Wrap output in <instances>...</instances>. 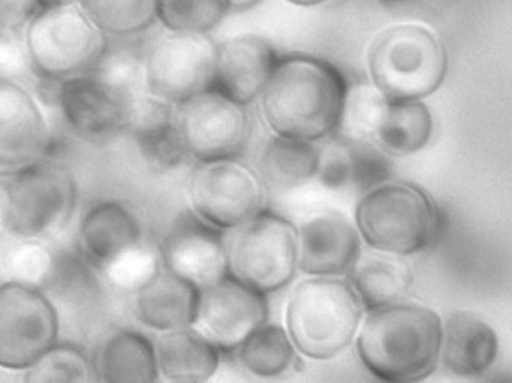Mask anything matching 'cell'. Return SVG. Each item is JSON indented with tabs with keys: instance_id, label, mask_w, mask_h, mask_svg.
<instances>
[{
	"instance_id": "obj_1",
	"label": "cell",
	"mask_w": 512,
	"mask_h": 383,
	"mask_svg": "<svg viewBox=\"0 0 512 383\" xmlns=\"http://www.w3.org/2000/svg\"><path fill=\"white\" fill-rule=\"evenodd\" d=\"M349 84L330 60L310 54L280 56L259 102L270 131L321 143L342 125Z\"/></svg>"
},
{
	"instance_id": "obj_15",
	"label": "cell",
	"mask_w": 512,
	"mask_h": 383,
	"mask_svg": "<svg viewBox=\"0 0 512 383\" xmlns=\"http://www.w3.org/2000/svg\"><path fill=\"white\" fill-rule=\"evenodd\" d=\"M298 271L304 276L345 277L363 250L354 217L324 208L297 226Z\"/></svg>"
},
{
	"instance_id": "obj_20",
	"label": "cell",
	"mask_w": 512,
	"mask_h": 383,
	"mask_svg": "<svg viewBox=\"0 0 512 383\" xmlns=\"http://www.w3.org/2000/svg\"><path fill=\"white\" fill-rule=\"evenodd\" d=\"M198 298V286L161 264L138 283L135 315L158 333L192 327Z\"/></svg>"
},
{
	"instance_id": "obj_16",
	"label": "cell",
	"mask_w": 512,
	"mask_h": 383,
	"mask_svg": "<svg viewBox=\"0 0 512 383\" xmlns=\"http://www.w3.org/2000/svg\"><path fill=\"white\" fill-rule=\"evenodd\" d=\"M50 126L29 90L0 78V168L14 171L48 158Z\"/></svg>"
},
{
	"instance_id": "obj_10",
	"label": "cell",
	"mask_w": 512,
	"mask_h": 383,
	"mask_svg": "<svg viewBox=\"0 0 512 383\" xmlns=\"http://www.w3.org/2000/svg\"><path fill=\"white\" fill-rule=\"evenodd\" d=\"M216 42L204 33L158 36L141 62L146 92L162 104H183L213 89Z\"/></svg>"
},
{
	"instance_id": "obj_27",
	"label": "cell",
	"mask_w": 512,
	"mask_h": 383,
	"mask_svg": "<svg viewBox=\"0 0 512 383\" xmlns=\"http://www.w3.org/2000/svg\"><path fill=\"white\" fill-rule=\"evenodd\" d=\"M131 132L141 155L155 170H176L189 159L171 105L153 102L132 125Z\"/></svg>"
},
{
	"instance_id": "obj_2",
	"label": "cell",
	"mask_w": 512,
	"mask_h": 383,
	"mask_svg": "<svg viewBox=\"0 0 512 383\" xmlns=\"http://www.w3.org/2000/svg\"><path fill=\"white\" fill-rule=\"evenodd\" d=\"M444 325L420 304L394 303L367 310L355 337L364 369L387 383L421 382L441 360Z\"/></svg>"
},
{
	"instance_id": "obj_23",
	"label": "cell",
	"mask_w": 512,
	"mask_h": 383,
	"mask_svg": "<svg viewBox=\"0 0 512 383\" xmlns=\"http://www.w3.org/2000/svg\"><path fill=\"white\" fill-rule=\"evenodd\" d=\"M96 381L105 383L158 382L155 342L134 330L111 334L93 358Z\"/></svg>"
},
{
	"instance_id": "obj_33",
	"label": "cell",
	"mask_w": 512,
	"mask_h": 383,
	"mask_svg": "<svg viewBox=\"0 0 512 383\" xmlns=\"http://www.w3.org/2000/svg\"><path fill=\"white\" fill-rule=\"evenodd\" d=\"M5 265L11 280L39 286L53 270V256L39 240H23L9 250Z\"/></svg>"
},
{
	"instance_id": "obj_39",
	"label": "cell",
	"mask_w": 512,
	"mask_h": 383,
	"mask_svg": "<svg viewBox=\"0 0 512 383\" xmlns=\"http://www.w3.org/2000/svg\"><path fill=\"white\" fill-rule=\"evenodd\" d=\"M57 2H80V0H57Z\"/></svg>"
},
{
	"instance_id": "obj_31",
	"label": "cell",
	"mask_w": 512,
	"mask_h": 383,
	"mask_svg": "<svg viewBox=\"0 0 512 383\" xmlns=\"http://www.w3.org/2000/svg\"><path fill=\"white\" fill-rule=\"evenodd\" d=\"M29 383H86L96 381L92 360L80 346L59 343L51 346L24 372Z\"/></svg>"
},
{
	"instance_id": "obj_9",
	"label": "cell",
	"mask_w": 512,
	"mask_h": 383,
	"mask_svg": "<svg viewBox=\"0 0 512 383\" xmlns=\"http://www.w3.org/2000/svg\"><path fill=\"white\" fill-rule=\"evenodd\" d=\"M8 234L42 240L59 232L74 214L78 189L74 174L53 159H41L11 171L3 179Z\"/></svg>"
},
{
	"instance_id": "obj_5",
	"label": "cell",
	"mask_w": 512,
	"mask_h": 383,
	"mask_svg": "<svg viewBox=\"0 0 512 383\" xmlns=\"http://www.w3.org/2000/svg\"><path fill=\"white\" fill-rule=\"evenodd\" d=\"M370 84L390 101H423L448 74V53L438 33L423 24H393L367 47Z\"/></svg>"
},
{
	"instance_id": "obj_25",
	"label": "cell",
	"mask_w": 512,
	"mask_h": 383,
	"mask_svg": "<svg viewBox=\"0 0 512 383\" xmlns=\"http://www.w3.org/2000/svg\"><path fill=\"white\" fill-rule=\"evenodd\" d=\"M321 147L312 141L274 135L261 153V176L267 188L288 192L316 180Z\"/></svg>"
},
{
	"instance_id": "obj_34",
	"label": "cell",
	"mask_w": 512,
	"mask_h": 383,
	"mask_svg": "<svg viewBox=\"0 0 512 383\" xmlns=\"http://www.w3.org/2000/svg\"><path fill=\"white\" fill-rule=\"evenodd\" d=\"M57 0H0V44L6 38L24 29L36 14L48 6L56 5Z\"/></svg>"
},
{
	"instance_id": "obj_21",
	"label": "cell",
	"mask_w": 512,
	"mask_h": 383,
	"mask_svg": "<svg viewBox=\"0 0 512 383\" xmlns=\"http://www.w3.org/2000/svg\"><path fill=\"white\" fill-rule=\"evenodd\" d=\"M405 256L381 250H361L346 279L366 310L379 309L405 300L414 283V274Z\"/></svg>"
},
{
	"instance_id": "obj_26",
	"label": "cell",
	"mask_w": 512,
	"mask_h": 383,
	"mask_svg": "<svg viewBox=\"0 0 512 383\" xmlns=\"http://www.w3.org/2000/svg\"><path fill=\"white\" fill-rule=\"evenodd\" d=\"M432 135V111L423 101L388 99L373 141L388 155L405 156L423 150Z\"/></svg>"
},
{
	"instance_id": "obj_7",
	"label": "cell",
	"mask_w": 512,
	"mask_h": 383,
	"mask_svg": "<svg viewBox=\"0 0 512 383\" xmlns=\"http://www.w3.org/2000/svg\"><path fill=\"white\" fill-rule=\"evenodd\" d=\"M24 50L36 75L59 83L98 68L107 56V35L80 2H60L24 27Z\"/></svg>"
},
{
	"instance_id": "obj_6",
	"label": "cell",
	"mask_w": 512,
	"mask_h": 383,
	"mask_svg": "<svg viewBox=\"0 0 512 383\" xmlns=\"http://www.w3.org/2000/svg\"><path fill=\"white\" fill-rule=\"evenodd\" d=\"M354 222L364 246L411 256L438 241L442 211L435 198L420 186L391 179L360 196Z\"/></svg>"
},
{
	"instance_id": "obj_3",
	"label": "cell",
	"mask_w": 512,
	"mask_h": 383,
	"mask_svg": "<svg viewBox=\"0 0 512 383\" xmlns=\"http://www.w3.org/2000/svg\"><path fill=\"white\" fill-rule=\"evenodd\" d=\"M155 101L146 92L141 63L102 60L86 74L59 81L57 104L69 128L90 138H104L132 128Z\"/></svg>"
},
{
	"instance_id": "obj_29",
	"label": "cell",
	"mask_w": 512,
	"mask_h": 383,
	"mask_svg": "<svg viewBox=\"0 0 512 383\" xmlns=\"http://www.w3.org/2000/svg\"><path fill=\"white\" fill-rule=\"evenodd\" d=\"M107 36L140 35L158 23V0H80Z\"/></svg>"
},
{
	"instance_id": "obj_14",
	"label": "cell",
	"mask_w": 512,
	"mask_h": 383,
	"mask_svg": "<svg viewBox=\"0 0 512 383\" xmlns=\"http://www.w3.org/2000/svg\"><path fill=\"white\" fill-rule=\"evenodd\" d=\"M268 318L267 295L227 274L200 289L192 328L222 354H233Z\"/></svg>"
},
{
	"instance_id": "obj_22",
	"label": "cell",
	"mask_w": 512,
	"mask_h": 383,
	"mask_svg": "<svg viewBox=\"0 0 512 383\" xmlns=\"http://www.w3.org/2000/svg\"><path fill=\"white\" fill-rule=\"evenodd\" d=\"M498 351V336L481 319L459 312L445 322L441 357L454 375H483L495 363Z\"/></svg>"
},
{
	"instance_id": "obj_36",
	"label": "cell",
	"mask_w": 512,
	"mask_h": 383,
	"mask_svg": "<svg viewBox=\"0 0 512 383\" xmlns=\"http://www.w3.org/2000/svg\"><path fill=\"white\" fill-rule=\"evenodd\" d=\"M262 2H264V0H227L231 12L248 11V9L255 8V6H258L259 3Z\"/></svg>"
},
{
	"instance_id": "obj_19",
	"label": "cell",
	"mask_w": 512,
	"mask_h": 383,
	"mask_svg": "<svg viewBox=\"0 0 512 383\" xmlns=\"http://www.w3.org/2000/svg\"><path fill=\"white\" fill-rule=\"evenodd\" d=\"M141 229L137 214L120 201L96 202L78 228V247L89 264L101 271L140 252Z\"/></svg>"
},
{
	"instance_id": "obj_32",
	"label": "cell",
	"mask_w": 512,
	"mask_h": 383,
	"mask_svg": "<svg viewBox=\"0 0 512 383\" xmlns=\"http://www.w3.org/2000/svg\"><path fill=\"white\" fill-rule=\"evenodd\" d=\"M230 12L227 0H158V23L171 32L209 35Z\"/></svg>"
},
{
	"instance_id": "obj_38",
	"label": "cell",
	"mask_w": 512,
	"mask_h": 383,
	"mask_svg": "<svg viewBox=\"0 0 512 383\" xmlns=\"http://www.w3.org/2000/svg\"><path fill=\"white\" fill-rule=\"evenodd\" d=\"M285 2L291 3L294 6H300V8H315V6L324 5V3L330 2V0H285Z\"/></svg>"
},
{
	"instance_id": "obj_28",
	"label": "cell",
	"mask_w": 512,
	"mask_h": 383,
	"mask_svg": "<svg viewBox=\"0 0 512 383\" xmlns=\"http://www.w3.org/2000/svg\"><path fill=\"white\" fill-rule=\"evenodd\" d=\"M237 357L249 373L270 379L291 369L297 351L285 327L267 322L237 349Z\"/></svg>"
},
{
	"instance_id": "obj_12",
	"label": "cell",
	"mask_w": 512,
	"mask_h": 383,
	"mask_svg": "<svg viewBox=\"0 0 512 383\" xmlns=\"http://www.w3.org/2000/svg\"><path fill=\"white\" fill-rule=\"evenodd\" d=\"M59 331V313L39 286L0 285V369L26 372L59 342Z\"/></svg>"
},
{
	"instance_id": "obj_11",
	"label": "cell",
	"mask_w": 512,
	"mask_h": 383,
	"mask_svg": "<svg viewBox=\"0 0 512 383\" xmlns=\"http://www.w3.org/2000/svg\"><path fill=\"white\" fill-rule=\"evenodd\" d=\"M188 196L200 219L225 232L265 210L267 185L240 158L197 162L189 176Z\"/></svg>"
},
{
	"instance_id": "obj_4",
	"label": "cell",
	"mask_w": 512,
	"mask_h": 383,
	"mask_svg": "<svg viewBox=\"0 0 512 383\" xmlns=\"http://www.w3.org/2000/svg\"><path fill=\"white\" fill-rule=\"evenodd\" d=\"M366 312L346 277L306 276L286 301L285 330L301 357L328 361L355 342Z\"/></svg>"
},
{
	"instance_id": "obj_24",
	"label": "cell",
	"mask_w": 512,
	"mask_h": 383,
	"mask_svg": "<svg viewBox=\"0 0 512 383\" xmlns=\"http://www.w3.org/2000/svg\"><path fill=\"white\" fill-rule=\"evenodd\" d=\"M155 352L159 376L170 382L209 381L221 364L222 352L192 327L161 333Z\"/></svg>"
},
{
	"instance_id": "obj_30",
	"label": "cell",
	"mask_w": 512,
	"mask_h": 383,
	"mask_svg": "<svg viewBox=\"0 0 512 383\" xmlns=\"http://www.w3.org/2000/svg\"><path fill=\"white\" fill-rule=\"evenodd\" d=\"M340 138L345 146L346 191L349 189L361 196L393 179V162L378 144Z\"/></svg>"
},
{
	"instance_id": "obj_17",
	"label": "cell",
	"mask_w": 512,
	"mask_h": 383,
	"mask_svg": "<svg viewBox=\"0 0 512 383\" xmlns=\"http://www.w3.org/2000/svg\"><path fill=\"white\" fill-rule=\"evenodd\" d=\"M161 264L198 288L227 276L224 231L192 211L174 223L161 246Z\"/></svg>"
},
{
	"instance_id": "obj_13",
	"label": "cell",
	"mask_w": 512,
	"mask_h": 383,
	"mask_svg": "<svg viewBox=\"0 0 512 383\" xmlns=\"http://www.w3.org/2000/svg\"><path fill=\"white\" fill-rule=\"evenodd\" d=\"M173 117L189 158L197 162L240 158L251 140L248 107L215 89L174 105Z\"/></svg>"
},
{
	"instance_id": "obj_37",
	"label": "cell",
	"mask_w": 512,
	"mask_h": 383,
	"mask_svg": "<svg viewBox=\"0 0 512 383\" xmlns=\"http://www.w3.org/2000/svg\"><path fill=\"white\" fill-rule=\"evenodd\" d=\"M420 0H378L379 5L387 9H403L415 5Z\"/></svg>"
},
{
	"instance_id": "obj_35",
	"label": "cell",
	"mask_w": 512,
	"mask_h": 383,
	"mask_svg": "<svg viewBox=\"0 0 512 383\" xmlns=\"http://www.w3.org/2000/svg\"><path fill=\"white\" fill-rule=\"evenodd\" d=\"M8 234V207H6V192L3 180H0V238Z\"/></svg>"
},
{
	"instance_id": "obj_8",
	"label": "cell",
	"mask_w": 512,
	"mask_h": 383,
	"mask_svg": "<svg viewBox=\"0 0 512 383\" xmlns=\"http://www.w3.org/2000/svg\"><path fill=\"white\" fill-rule=\"evenodd\" d=\"M227 273L264 295L291 285L298 271L297 225L265 208L224 232Z\"/></svg>"
},
{
	"instance_id": "obj_18",
	"label": "cell",
	"mask_w": 512,
	"mask_h": 383,
	"mask_svg": "<svg viewBox=\"0 0 512 383\" xmlns=\"http://www.w3.org/2000/svg\"><path fill=\"white\" fill-rule=\"evenodd\" d=\"M279 59L276 48L262 36H231L216 45L213 89L248 107L261 98Z\"/></svg>"
}]
</instances>
